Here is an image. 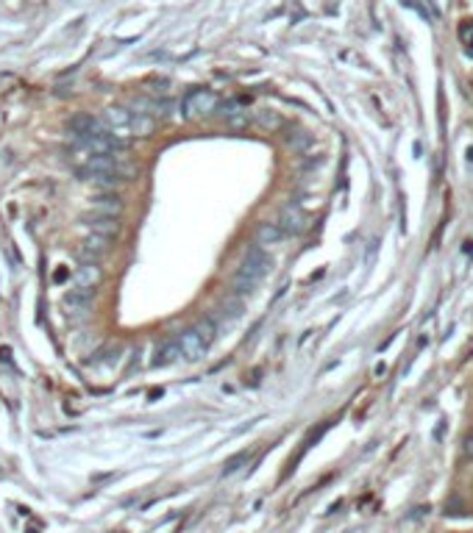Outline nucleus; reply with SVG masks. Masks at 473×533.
Returning a JSON list of instances; mask_svg holds the SVG:
<instances>
[{
    "mask_svg": "<svg viewBox=\"0 0 473 533\" xmlns=\"http://www.w3.org/2000/svg\"><path fill=\"white\" fill-rule=\"evenodd\" d=\"M273 269V259L262 250V247H251L248 253H245V262H242V269H239V275H236V292L239 295H251V289L268 275Z\"/></svg>",
    "mask_w": 473,
    "mask_h": 533,
    "instance_id": "f257e3e1",
    "label": "nucleus"
},
{
    "mask_svg": "<svg viewBox=\"0 0 473 533\" xmlns=\"http://www.w3.org/2000/svg\"><path fill=\"white\" fill-rule=\"evenodd\" d=\"M176 342L181 348V358L184 361H200L203 355L209 353L212 342H215V325H212V319H200L195 328L184 331Z\"/></svg>",
    "mask_w": 473,
    "mask_h": 533,
    "instance_id": "f03ea898",
    "label": "nucleus"
},
{
    "mask_svg": "<svg viewBox=\"0 0 473 533\" xmlns=\"http://www.w3.org/2000/svg\"><path fill=\"white\" fill-rule=\"evenodd\" d=\"M134 111H128V109H120V106H112V109H106L103 111V117H100V123H103V128L109 131V136L114 139V142H126V139H131L134 136Z\"/></svg>",
    "mask_w": 473,
    "mask_h": 533,
    "instance_id": "7ed1b4c3",
    "label": "nucleus"
},
{
    "mask_svg": "<svg viewBox=\"0 0 473 533\" xmlns=\"http://www.w3.org/2000/svg\"><path fill=\"white\" fill-rule=\"evenodd\" d=\"M217 106H220V100H217V94H215L212 89H192L187 97H184V106H181V109H184V117L200 120V117L215 114Z\"/></svg>",
    "mask_w": 473,
    "mask_h": 533,
    "instance_id": "20e7f679",
    "label": "nucleus"
},
{
    "mask_svg": "<svg viewBox=\"0 0 473 533\" xmlns=\"http://www.w3.org/2000/svg\"><path fill=\"white\" fill-rule=\"evenodd\" d=\"M279 228H282L284 233H292V236H298V233H304L306 228H309V220H306V214L301 212V206H295V203H287L282 209V217H279V222H276Z\"/></svg>",
    "mask_w": 473,
    "mask_h": 533,
    "instance_id": "39448f33",
    "label": "nucleus"
},
{
    "mask_svg": "<svg viewBox=\"0 0 473 533\" xmlns=\"http://www.w3.org/2000/svg\"><path fill=\"white\" fill-rule=\"evenodd\" d=\"M284 236H287V233H284L276 222H259V228H256V247L265 250V247L282 245Z\"/></svg>",
    "mask_w": 473,
    "mask_h": 533,
    "instance_id": "423d86ee",
    "label": "nucleus"
},
{
    "mask_svg": "<svg viewBox=\"0 0 473 533\" xmlns=\"http://www.w3.org/2000/svg\"><path fill=\"white\" fill-rule=\"evenodd\" d=\"M97 281H100V269H97V264H84L78 272H76V289H78V292H90V295H92L95 286H97Z\"/></svg>",
    "mask_w": 473,
    "mask_h": 533,
    "instance_id": "0eeeda50",
    "label": "nucleus"
},
{
    "mask_svg": "<svg viewBox=\"0 0 473 533\" xmlns=\"http://www.w3.org/2000/svg\"><path fill=\"white\" fill-rule=\"evenodd\" d=\"M92 209L95 214H103V217H117L120 214V209H123V203H120V197L117 195H97L92 200Z\"/></svg>",
    "mask_w": 473,
    "mask_h": 533,
    "instance_id": "6e6552de",
    "label": "nucleus"
},
{
    "mask_svg": "<svg viewBox=\"0 0 473 533\" xmlns=\"http://www.w3.org/2000/svg\"><path fill=\"white\" fill-rule=\"evenodd\" d=\"M109 242H112V239L97 236V233H92V236L84 242V259H87V264H95V262L109 250Z\"/></svg>",
    "mask_w": 473,
    "mask_h": 533,
    "instance_id": "1a4fd4ad",
    "label": "nucleus"
},
{
    "mask_svg": "<svg viewBox=\"0 0 473 533\" xmlns=\"http://www.w3.org/2000/svg\"><path fill=\"white\" fill-rule=\"evenodd\" d=\"M90 228H92V233H97V236H106V239H112L117 231H120V222H117V217H103V214H92V220H90Z\"/></svg>",
    "mask_w": 473,
    "mask_h": 533,
    "instance_id": "9d476101",
    "label": "nucleus"
},
{
    "mask_svg": "<svg viewBox=\"0 0 473 533\" xmlns=\"http://www.w3.org/2000/svg\"><path fill=\"white\" fill-rule=\"evenodd\" d=\"M176 361H181V348H179V342H167V345L156 353V358H153L156 367H170V364H176Z\"/></svg>",
    "mask_w": 473,
    "mask_h": 533,
    "instance_id": "9b49d317",
    "label": "nucleus"
},
{
    "mask_svg": "<svg viewBox=\"0 0 473 533\" xmlns=\"http://www.w3.org/2000/svg\"><path fill=\"white\" fill-rule=\"evenodd\" d=\"M223 114H226L229 125H234V128L248 125V111H245V109H239V106H234V103H229V106L223 109Z\"/></svg>",
    "mask_w": 473,
    "mask_h": 533,
    "instance_id": "f8f14e48",
    "label": "nucleus"
},
{
    "mask_svg": "<svg viewBox=\"0 0 473 533\" xmlns=\"http://www.w3.org/2000/svg\"><path fill=\"white\" fill-rule=\"evenodd\" d=\"M460 42L465 44V53L473 56V20H465L460 25Z\"/></svg>",
    "mask_w": 473,
    "mask_h": 533,
    "instance_id": "ddd939ff",
    "label": "nucleus"
},
{
    "mask_svg": "<svg viewBox=\"0 0 473 533\" xmlns=\"http://www.w3.org/2000/svg\"><path fill=\"white\" fill-rule=\"evenodd\" d=\"M253 461V453H239L236 458H232V461H226V467H223V475H234L236 470H239V464H251Z\"/></svg>",
    "mask_w": 473,
    "mask_h": 533,
    "instance_id": "4468645a",
    "label": "nucleus"
},
{
    "mask_svg": "<svg viewBox=\"0 0 473 533\" xmlns=\"http://www.w3.org/2000/svg\"><path fill=\"white\" fill-rule=\"evenodd\" d=\"M460 458L462 461H473V431H468L460 442Z\"/></svg>",
    "mask_w": 473,
    "mask_h": 533,
    "instance_id": "2eb2a0df",
    "label": "nucleus"
}]
</instances>
